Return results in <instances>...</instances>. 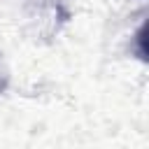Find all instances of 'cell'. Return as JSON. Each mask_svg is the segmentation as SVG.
<instances>
[]
</instances>
